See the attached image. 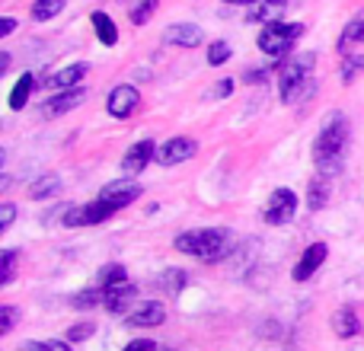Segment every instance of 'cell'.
<instances>
[{
	"mask_svg": "<svg viewBox=\"0 0 364 351\" xmlns=\"http://www.w3.org/2000/svg\"><path fill=\"white\" fill-rule=\"evenodd\" d=\"M90 23H93L96 38H100V42L106 45V48H112V45L119 42V29H115V23H112V16H109V13L96 10L93 16H90Z\"/></svg>",
	"mask_w": 364,
	"mask_h": 351,
	"instance_id": "cell-18",
	"label": "cell"
},
{
	"mask_svg": "<svg viewBox=\"0 0 364 351\" xmlns=\"http://www.w3.org/2000/svg\"><path fill=\"white\" fill-rule=\"evenodd\" d=\"M61 10H64V0H36V4H32V19L48 23V19H55Z\"/></svg>",
	"mask_w": 364,
	"mask_h": 351,
	"instance_id": "cell-24",
	"label": "cell"
},
{
	"mask_svg": "<svg viewBox=\"0 0 364 351\" xmlns=\"http://www.w3.org/2000/svg\"><path fill=\"white\" fill-rule=\"evenodd\" d=\"M13 29H16V19H13V16H4V19H0V38L10 36Z\"/></svg>",
	"mask_w": 364,
	"mask_h": 351,
	"instance_id": "cell-39",
	"label": "cell"
},
{
	"mask_svg": "<svg viewBox=\"0 0 364 351\" xmlns=\"http://www.w3.org/2000/svg\"><path fill=\"white\" fill-rule=\"evenodd\" d=\"M93 333H96L93 323H77V326L68 329V342H87Z\"/></svg>",
	"mask_w": 364,
	"mask_h": 351,
	"instance_id": "cell-32",
	"label": "cell"
},
{
	"mask_svg": "<svg viewBox=\"0 0 364 351\" xmlns=\"http://www.w3.org/2000/svg\"><path fill=\"white\" fill-rule=\"evenodd\" d=\"M326 198H329V176H314L310 192H307V205L314 207V211H320V207L326 205Z\"/></svg>",
	"mask_w": 364,
	"mask_h": 351,
	"instance_id": "cell-22",
	"label": "cell"
},
{
	"mask_svg": "<svg viewBox=\"0 0 364 351\" xmlns=\"http://www.w3.org/2000/svg\"><path fill=\"white\" fill-rule=\"evenodd\" d=\"M224 4H246V6H252V4H259V0H224Z\"/></svg>",
	"mask_w": 364,
	"mask_h": 351,
	"instance_id": "cell-42",
	"label": "cell"
},
{
	"mask_svg": "<svg viewBox=\"0 0 364 351\" xmlns=\"http://www.w3.org/2000/svg\"><path fill=\"white\" fill-rule=\"evenodd\" d=\"M166 320V310L160 303H138V307L128 313V326H138V329H154Z\"/></svg>",
	"mask_w": 364,
	"mask_h": 351,
	"instance_id": "cell-15",
	"label": "cell"
},
{
	"mask_svg": "<svg viewBox=\"0 0 364 351\" xmlns=\"http://www.w3.org/2000/svg\"><path fill=\"white\" fill-rule=\"evenodd\" d=\"M186 284H188V275L182 269H166L164 278H160V288L166 294H179V291H186Z\"/></svg>",
	"mask_w": 364,
	"mask_h": 351,
	"instance_id": "cell-25",
	"label": "cell"
},
{
	"mask_svg": "<svg viewBox=\"0 0 364 351\" xmlns=\"http://www.w3.org/2000/svg\"><path fill=\"white\" fill-rule=\"evenodd\" d=\"M346 144H348V122L342 112H333L314 141V163L320 170V176L339 173L342 157H346Z\"/></svg>",
	"mask_w": 364,
	"mask_h": 351,
	"instance_id": "cell-1",
	"label": "cell"
},
{
	"mask_svg": "<svg viewBox=\"0 0 364 351\" xmlns=\"http://www.w3.org/2000/svg\"><path fill=\"white\" fill-rule=\"evenodd\" d=\"M198 144L192 138H170L164 147L157 151V163L160 166H176V163H186V160L195 157Z\"/></svg>",
	"mask_w": 364,
	"mask_h": 351,
	"instance_id": "cell-9",
	"label": "cell"
},
{
	"mask_svg": "<svg viewBox=\"0 0 364 351\" xmlns=\"http://www.w3.org/2000/svg\"><path fill=\"white\" fill-rule=\"evenodd\" d=\"M6 68H10V55H6V51H4V55H0V74H4Z\"/></svg>",
	"mask_w": 364,
	"mask_h": 351,
	"instance_id": "cell-41",
	"label": "cell"
},
{
	"mask_svg": "<svg viewBox=\"0 0 364 351\" xmlns=\"http://www.w3.org/2000/svg\"><path fill=\"white\" fill-rule=\"evenodd\" d=\"M138 106H141V93H138V87H132V83H119L106 99V109L112 119H128V115H134Z\"/></svg>",
	"mask_w": 364,
	"mask_h": 351,
	"instance_id": "cell-7",
	"label": "cell"
},
{
	"mask_svg": "<svg viewBox=\"0 0 364 351\" xmlns=\"http://www.w3.org/2000/svg\"><path fill=\"white\" fill-rule=\"evenodd\" d=\"M164 42L173 45V48H198L205 42V29L195 23H176L164 32Z\"/></svg>",
	"mask_w": 364,
	"mask_h": 351,
	"instance_id": "cell-10",
	"label": "cell"
},
{
	"mask_svg": "<svg viewBox=\"0 0 364 351\" xmlns=\"http://www.w3.org/2000/svg\"><path fill=\"white\" fill-rule=\"evenodd\" d=\"M352 45H364V16L361 19H352V23L346 26V32H342V38H339V48L346 51H352Z\"/></svg>",
	"mask_w": 364,
	"mask_h": 351,
	"instance_id": "cell-23",
	"label": "cell"
},
{
	"mask_svg": "<svg viewBox=\"0 0 364 351\" xmlns=\"http://www.w3.org/2000/svg\"><path fill=\"white\" fill-rule=\"evenodd\" d=\"M32 87H36V77H32V74H23L16 83H13V90H10V109H13V112H19V109L26 106Z\"/></svg>",
	"mask_w": 364,
	"mask_h": 351,
	"instance_id": "cell-20",
	"label": "cell"
},
{
	"mask_svg": "<svg viewBox=\"0 0 364 351\" xmlns=\"http://www.w3.org/2000/svg\"><path fill=\"white\" fill-rule=\"evenodd\" d=\"M96 303H106V291L102 288H87L74 297V307H80V310H90V307H96Z\"/></svg>",
	"mask_w": 364,
	"mask_h": 351,
	"instance_id": "cell-28",
	"label": "cell"
},
{
	"mask_svg": "<svg viewBox=\"0 0 364 351\" xmlns=\"http://www.w3.org/2000/svg\"><path fill=\"white\" fill-rule=\"evenodd\" d=\"M282 10L284 6L272 4V0H259V4L250 6V13H246V23H282Z\"/></svg>",
	"mask_w": 364,
	"mask_h": 351,
	"instance_id": "cell-19",
	"label": "cell"
},
{
	"mask_svg": "<svg viewBox=\"0 0 364 351\" xmlns=\"http://www.w3.org/2000/svg\"><path fill=\"white\" fill-rule=\"evenodd\" d=\"M122 281H128V271L122 269L119 262L106 265V269L100 271V288H115V284H122Z\"/></svg>",
	"mask_w": 364,
	"mask_h": 351,
	"instance_id": "cell-27",
	"label": "cell"
},
{
	"mask_svg": "<svg viewBox=\"0 0 364 351\" xmlns=\"http://www.w3.org/2000/svg\"><path fill=\"white\" fill-rule=\"evenodd\" d=\"M55 192H61V179H58L55 173H48V176H42V179H36L29 185V198H36V201H42V198H51Z\"/></svg>",
	"mask_w": 364,
	"mask_h": 351,
	"instance_id": "cell-21",
	"label": "cell"
},
{
	"mask_svg": "<svg viewBox=\"0 0 364 351\" xmlns=\"http://www.w3.org/2000/svg\"><path fill=\"white\" fill-rule=\"evenodd\" d=\"M13 217H16V207H13L10 201H4V205H0V230H10Z\"/></svg>",
	"mask_w": 364,
	"mask_h": 351,
	"instance_id": "cell-34",
	"label": "cell"
},
{
	"mask_svg": "<svg viewBox=\"0 0 364 351\" xmlns=\"http://www.w3.org/2000/svg\"><path fill=\"white\" fill-rule=\"evenodd\" d=\"M230 93H233V80H230V77H224V80H218V87L211 90V96H214V99H224V96H230Z\"/></svg>",
	"mask_w": 364,
	"mask_h": 351,
	"instance_id": "cell-35",
	"label": "cell"
},
{
	"mask_svg": "<svg viewBox=\"0 0 364 351\" xmlns=\"http://www.w3.org/2000/svg\"><path fill=\"white\" fill-rule=\"evenodd\" d=\"M358 74H364V55H346V61H342V80L352 83Z\"/></svg>",
	"mask_w": 364,
	"mask_h": 351,
	"instance_id": "cell-29",
	"label": "cell"
},
{
	"mask_svg": "<svg viewBox=\"0 0 364 351\" xmlns=\"http://www.w3.org/2000/svg\"><path fill=\"white\" fill-rule=\"evenodd\" d=\"M19 351H51V345L48 342H23Z\"/></svg>",
	"mask_w": 364,
	"mask_h": 351,
	"instance_id": "cell-38",
	"label": "cell"
},
{
	"mask_svg": "<svg viewBox=\"0 0 364 351\" xmlns=\"http://www.w3.org/2000/svg\"><path fill=\"white\" fill-rule=\"evenodd\" d=\"M125 351H157V345H154V339H134L125 345Z\"/></svg>",
	"mask_w": 364,
	"mask_h": 351,
	"instance_id": "cell-36",
	"label": "cell"
},
{
	"mask_svg": "<svg viewBox=\"0 0 364 351\" xmlns=\"http://www.w3.org/2000/svg\"><path fill=\"white\" fill-rule=\"evenodd\" d=\"M333 329L339 339H352V335H358L361 323H358V313H355L352 307H339L333 313Z\"/></svg>",
	"mask_w": 364,
	"mask_h": 351,
	"instance_id": "cell-17",
	"label": "cell"
},
{
	"mask_svg": "<svg viewBox=\"0 0 364 351\" xmlns=\"http://www.w3.org/2000/svg\"><path fill=\"white\" fill-rule=\"evenodd\" d=\"M115 211H119V207H115L112 201L96 198V201H90V205L68 207V211H64V227H93V224L109 220Z\"/></svg>",
	"mask_w": 364,
	"mask_h": 351,
	"instance_id": "cell-5",
	"label": "cell"
},
{
	"mask_svg": "<svg viewBox=\"0 0 364 351\" xmlns=\"http://www.w3.org/2000/svg\"><path fill=\"white\" fill-rule=\"evenodd\" d=\"M297 214V195L291 188H275L265 201V220L269 224H288Z\"/></svg>",
	"mask_w": 364,
	"mask_h": 351,
	"instance_id": "cell-6",
	"label": "cell"
},
{
	"mask_svg": "<svg viewBox=\"0 0 364 351\" xmlns=\"http://www.w3.org/2000/svg\"><path fill=\"white\" fill-rule=\"evenodd\" d=\"M304 36V23H269L259 32V48L265 55H288L291 45Z\"/></svg>",
	"mask_w": 364,
	"mask_h": 351,
	"instance_id": "cell-4",
	"label": "cell"
},
{
	"mask_svg": "<svg viewBox=\"0 0 364 351\" xmlns=\"http://www.w3.org/2000/svg\"><path fill=\"white\" fill-rule=\"evenodd\" d=\"M157 151L160 147L154 144V141H138V144L132 147V151L122 157V173L125 176H138V173H144V166L151 163L154 157H157Z\"/></svg>",
	"mask_w": 364,
	"mask_h": 351,
	"instance_id": "cell-11",
	"label": "cell"
},
{
	"mask_svg": "<svg viewBox=\"0 0 364 351\" xmlns=\"http://www.w3.org/2000/svg\"><path fill=\"white\" fill-rule=\"evenodd\" d=\"M16 320H19V310L16 307H4L0 310V333L6 335L13 326H16Z\"/></svg>",
	"mask_w": 364,
	"mask_h": 351,
	"instance_id": "cell-33",
	"label": "cell"
},
{
	"mask_svg": "<svg viewBox=\"0 0 364 351\" xmlns=\"http://www.w3.org/2000/svg\"><path fill=\"white\" fill-rule=\"evenodd\" d=\"M157 4H160V0H134V4H132V10H128V16H132V23H134V26H144L147 19L154 16V10H157Z\"/></svg>",
	"mask_w": 364,
	"mask_h": 351,
	"instance_id": "cell-26",
	"label": "cell"
},
{
	"mask_svg": "<svg viewBox=\"0 0 364 351\" xmlns=\"http://www.w3.org/2000/svg\"><path fill=\"white\" fill-rule=\"evenodd\" d=\"M230 55H233V48L227 42H211V48H208V64L220 68L224 61H230Z\"/></svg>",
	"mask_w": 364,
	"mask_h": 351,
	"instance_id": "cell-30",
	"label": "cell"
},
{
	"mask_svg": "<svg viewBox=\"0 0 364 351\" xmlns=\"http://www.w3.org/2000/svg\"><path fill=\"white\" fill-rule=\"evenodd\" d=\"M179 252L195 259H205V262H220V259L230 252V233L224 227H205V230H192V233H179L173 239Z\"/></svg>",
	"mask_w": 364,
	"mask_h": 351,
	"instance_id": "cell-2",
	"label": "cell"
},
{
	"mask_svg": "<svg viewBox=\"0 0 364 351\" xmlns=\"http://www.w3.org/2000/svg\"><path fill=\"white\" fill-rule=\"evenodd\" d=\"M141 192H144V188H141L138 182L132 179V176H125V179H115V182H109V185H102L100 198L112 201V205L122 211V207H128L132 201H138V198H141Z\"/></svg>",
	"mask_w": 364,
	"mask_h": 351,
	"instance_id": "cell-8",
	"label": "cell"
},
{
	"mask_svg": "<svg viewBox=\"0 0 364 351\" xmlns=\"http://www.w3.org/2000/svg\"><path fill=\"white\" fill-rule=\"evenodd\" d=\"M265 74H269V70H259V68H256V70H246L243 80H246V83H262V80H265Z\"/></svg>",
	"mask_w": 364,
	"mask_h": 351,
	"instance_id": "cell-37",
	"label": "cell"
},
{
	"mask_svg": "<svg viewBox=\"0 0 364 351\" xmlns=\"http://www.w3.org/2000/svg\"><path fill=\"white\" fill-rule=\"evenodd\" d=\"M326 243H314V246H307V252L301 256V262L294 265V281H307L310 275H314L316 269H320L323 262H326Z\"/></svg>",
	"mask_w": 364,
	"mask_h": 351,
	"instance_id": "cell-16",
	"label": "cell"
},
{
	"mask_svg": "<svg viewBox=\"0 0 364 351\" xmlns=\"http://www.w3.org/2000/svg\"><path fill=\"white\" fill-rule=\"evenodd\" d=\"M16 249H4V259H0V284L13 281V271H16Z\"/></svg>",
	"mask_w": 364,
	"mask_h": 351,
	"instance_id": "cell-31",
	"label": "cell"
},
{
	"mask_svg": "<svg viewBox=\"0 0 364 351\" xmlns=\"http://www.w3.org/2000/svg\"><path fill=\"white\" fill-rule=\"evenodd\" d=\"M83 99H87V90H83V87L61 90V93L51 96V99L42 106V115H45V119H58V115H64V112H70V109H77Z\"/></svg>",
	"mask_w": 364,
	"mask_h": 351,
	"instance_id": "cell-12",
	"label": "cell"
},
{
	"mask_svg": "<svg viewBox=\"0 0 364 351\" xmlns=\"http://www.w3.org/2000/svg\"><path fill=\"white\" fill-rule=\"evenodd\" d=\"M106 291V310L109 313H132V301H134V294H138V288H134L132 281H122V284H115V288H102Z\"/></svg>",
	"mask_w": 364,
	"mask_h": 351,
	"instance_id": "cell-14",
	"label": "cell"
},
{
	"mask_svg": "<svg viewBox=\"0 0 364 351\" xmlns=\"http://www.w3.org/2000/svg\"><path fill=\"white\" fill-rule=\"evenodd\" d=\"M48 345H51V351H70V345H68V342H58V339H51Z\"/></svg>",
	"mask_w": 364,
	"mask_h": 351,
	"instance_id": "cell-40",
	"label": "cell"
},
{
	"mask_svg": "<svg viewBox=\"0 0 364 351\" xmlns=\"http://www.w3.org/2000/svg\"><path fill=\"white\" fill-rule=\"evenodd\" d=\"M87 70H90V64H68V68H61V70H55V74H48L42 80V87H48V90H74L77 83L87 77Z\"/></svg>",
	"mask_w": 364,
	"mask_h": 351,
	"instance_id": "cell-13",
	"label": "cell"
},
{
	"mask_svg": "<svg viewBox=\"0 0 364 351\" xmlns=\"http://www.w3.org/2000/svg\"><path fill=\"white\" fill-rule=\"evenodd\" d=\"M316 55L307 51V55H294L291 61H284L282 68V80H278V93H282V102H294L297 96L307 87V74L314 70Z\"/></svg>",
	"mask_w": 364,
	"mask_h": 351,
	"instance_id": "cell-3",
	"label": "cell"
}]
</instances>
